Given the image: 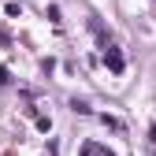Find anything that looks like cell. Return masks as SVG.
Masks as SVG:
<instances>
[{"instance_id": "7a4b0ae2", "label": "cell", "mask_w": 156, "mask_h": 156, "mask_svg": "<svg viewBox=\"0 0 156 156\" xmlns=\"http://www.w3.org/2000/svg\"><path fill=\"white\" fill-rule=\"evenodd\" d=\"M152 141H156V126H152Z\"/></svg>"}, {"instance_id": "6da1fadb", "label": "cell", "mask_w": 156, "mask_h": 156, "mask_svg": "<svg viewBox=\"0 0 156 156\" xmlns=\"http://www.w3.org/2000/svg\"><path fill=\"white\" fill-rule=\"evenodd\" d=\"M104 60H108V67L119 74L123 71V56H119V48H112V45H104Z\"/></svg>"}]
</instances>
